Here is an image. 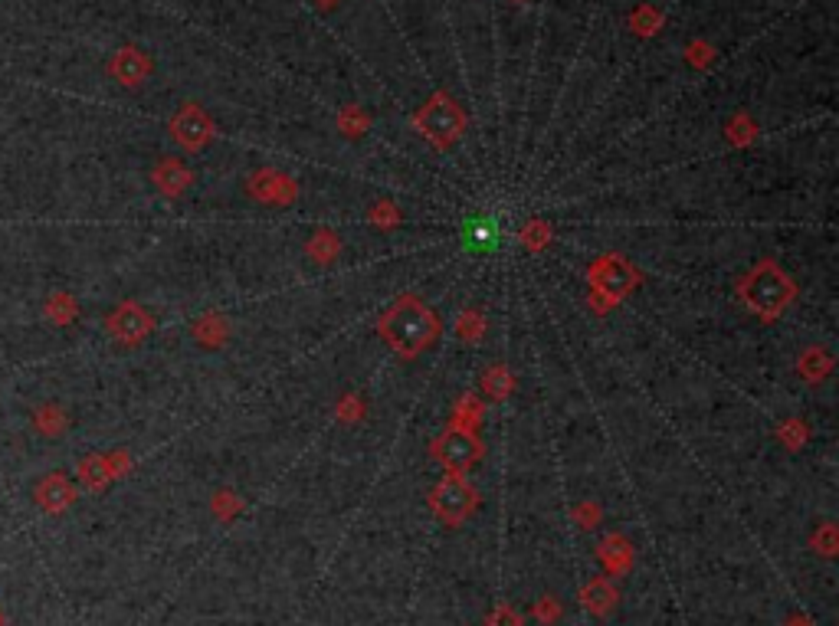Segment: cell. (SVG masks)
<instances>
[{
    "mask_svg": "<svg viewBox=\"0 0 839 626\" xmlns=\"http://www.w3.org/2000/svg\"><path fill=\"white\" fill-rule=\"evenodd\" d=\"M328 236L332 233H315V240L309 243V256H315V259H322V263H328V259L335 256V250H338V243L335 240H328Z\"/></svg>",
    "mask_w": 839,
    "mask_h": 626,
    "instance_id": "obj_19",
    "label": "cell"
},
{
    "mask_svg": "<svg viewBox=\"0 0 839 626\" xmlns=\"http://www.w3.org/2000/svg\"><path fill=\"white\" fill-rule=\"evenodd\" d=\"M810 545L817 548V551L823 554V558H833V551H836V528H833L830 522H823L820 535H813Z\"/></svg>",
    "mask_w": 839,
    "mask_h": 626,
    "instance_id": "obj_18",
    "label": "cell"
},
{
    "mask_svg": "<svg viewBox=\"0 0 839 626\" xmlns=\"http://www.w3.org/2000/svg\"><path fill=\"white\" fill-rule=\"evenodd\" d=\"M587 279H590V286H594V292L604 295L607 305L623 302L626 295L640 286V273H636V266L626 256H620V253L597 256L594 266H590Z\"/></svg>",
    "mask_w": 839,
    "mask_h": 626,
    "instance_id": "obj_4",
    "label": "cell"
},
{
    "mask_svg": "<svg viewBox=\"0 0 839 626\" xmlns=\"http://www.w3.org/2000/svg\"><path fill=\"white\" fill-rule=\"evenodd\" d=\"M210 135H214V122L197 109V105H184L181 112L174 115V122H171V138L177 141L181 148L187 151H200L210 141Z\"/></svg>",
    "mask_w": 839,
    "mask_h": 626,
    "instance_id": "obj_9",
    "label": "cell"
},
{
    "mask_svg": "<svg viewBox=\"0 0 839 626\" xmlns=\"http://www.w3.org/2000/svg\"><path fill=\"white\" fill-rule=\"evenodd\" d=\"M377 332L387 341V348L397 351L400 358H417L440 338V318L420 295H400V299L381 315Z\"/></svg>",
    "mask_w": 839,
    "mask_h": 626,
    "instance_id": "obj_1",
    "label": "cell"
},
{
    "mask_svg": "<svg viewBox=\"0 0 839 626\" xmlns=\"http://www.w3.org/2000/svg\"><path fill=\"white\" fill-rule=\"evenodd\" d=\"M482 443L463 423H449L446 433L433 443V456L446 472H466L482 459Z\"/></svg>",
    "mask_w": 839,
    "mask_h": 626,
    "instance_id": "obj_6",
    "label": "cell"
},
{
    "mask_svg": "<svg viewBox=\"0 0 839 626\" xmlns=\"http://www.w3.org/2000/svg\"><path fill=\"white\" fill-rule=\"evenodd\" d=\"M830 371H833V358L826 351H820V348L807 351L800 358V374L807 377V381H823V377L830 374Z\"/></svg>",
    "mask_w": 839,
    "mask_h": 626,
    "instance_id": "obj_17",
    "label": "cell"
},
{
    "mask_svg": "<svg viewBox=\"0 0 839 626\" xmlns=\"http://www.w3.org/2000/svg\"><path fill=\"white\" fill-rule=\"evenodd\" d=\"M469 243L472 246H495V243H499V233H495L492 227H486V223H472Z\"/></svg>",
    "mask_w": 839,
    "mask_h": 626,
    "instance_id": "obj_21",
    "label": "cell"
},
{
    "mask_svg": "<svg viewBox=\"0 0 839 626\" xmlns=\"http://www.w3.org/2000/svg\"><path fill=\"white\" fill-rule=\"evenodd\" d=\"M79 482L86 489H92V492H99V489H105L112 482V472H109V463H105V456H86L79 463Z\"/></svg>",
    "mask_w": 839,
    "mask_h": 626,
    "instance_id": "obj_14",
    "label": "cell"
},
{
    "mask_svg": "<svg viewBox=\"0 0 839 626\" xmlns=\"http://www.w3.org/2000/svg\"><path fill=\"white\" fill-rule=\"evenodd\" d=\"M738 295L748 309L764 318V322H774L787 312V305L797 299V282L790 279L774 259H761L754 263L748 273L738 279Z\"/></svg>",
    "mask_w": 839,
    "mask_h": 626,
    "instance_id": "obj_2",
    "label": "cell"
},
{
    "mask_svg": "<svg viewBox=\"0 0 839 626\" xmlns=\"http://www.w3.org/2000/svg\"><path fill=\"white\" fill-rule=\"evenodd\" d=\"M148 73H151L148 56L141 50H135V46H122V50L109 59V76L115 82H122V86H128V89L141 86V82L148 79Z\"/></svg>",
    "mask_w": 839,
    "mask_h": 626,
    "instance_id": "obj_10",
    "label": "cell"
},
{
    "mask_svg": "<svg viewBox=\"0 0 839 626\" xmlns=\"http://www.w3.org/2000/svg\"><path fill=\"white\" fill-rule=\"evenodd\" d=\"M105 332H109L118 345H141L151 332H155V318L141 302H122L105 315Z\"/></svg>",
    "mask_w": 839,
    "mask_h": 626,
    "instance_id": "obj_7",
    "label": "cell"
},
{
    "mask_svg": "<svg viewBox=\"0 0 839 626\" xmlns=\"http://www.w3.org/2000/svg\"><path fill=\"white\" fill-rule=\"evenodd\" d=\"M43 312H46V318H50L53 325H69V322H76L79 305H76V299L69 292H53L50 299H46Z\"/></svg>",
    "mask_w": 839,
    "mask_h": 626,
    "instance_id": "obj_15",
    "label": "cell"
},
{
    "mask_svg": "<svg viewBox=\"0 0 839 626\" xmlns=\"http://www.w3.org/2000/svg\"><path fill=\"white\" fill-rule=\"evenodd\" d=\"M79 489L66 472H46V476L33 486V502L40 505L46 515H63L76 505Z\"/></svg>",
    "mask_w": 839,
    "mask_h": 626,
    "instance_id": "obj_8",
    "label": "cell"
},
{
    "mask_svg": "<svg viewBox=\"0 0 839 626\" xmlns=\"http://www.w3.org/2000/svg\"><path fill=\"white\" fill-rule=\"evenodd\" d=\"M617 587H613L607 577H594L590 584H584L581 590V604L594 613V617H607V613L617 607Z\"/></svg>",
    "mask_w": 839,
    "mask_h": 626,
    "instance_id": "obj_12",
    "label": "cell"
},
{
    "mask_svg": "<svg viewBox=\"0 0 839 626\" xmlns=\"http://www.w3.org/2000/svg\"><path fill=\"white\" fill-rule=\"evenodd\" d=\"M413 125H417L420 135L430 138L436 148H449L459 135H463L466 118L453 99L436 96V99H430V105H423V112L413 118Z\"/></svg>",
    "mask_w": 839,
    "mask_h": 626,
    "instance_id": "obj_5",
    "label": "cell"
},
{
    "mask_svg": "<svg viewBox=\"0 0 839 626\" xmlns=\"http://www.w3.org/2000/svg\"><path fill=\"white\" fill-rule=\"evenodd\" d=\"M0 626H7V613H4V607H0Z\"/></svg>",
    "mask_w": 839,
    "mask_h": 626,
    "instance_id": "obj_25",
    "label": "cell"
},
{
    "mask_svg": "<svg viewBox=\"0 0 839 626\" xmlns=\"http://www.w3.org/2000/svg\"><path fill=\"white\" fill-rule=\"evenodd\" d=\"M430 509L443 525L459 528L479 509V489L472 486L463 472H446L430 492Z\"/></svg>",
    "mask_w": 839,
    "mask_h": 626,
    "instance_id": "obj_3",
    "label": "cell"
},
{
    "mask_svg": "<svg viewBox=\"0 0 839 626\" xmlns=\"http://www.w3.org/2000/svg\"><path fill=\"white\" fill-rule=\"evenodd\" d=\"M538 617H541V623H551V620H558V617H561V607H558V600H554V597H545V600H541V607H538Z\"/></svg>",
    "mask_w": 839,
    "mask_h": 626,
    "instance_id": "obj_23",
    "label": "cell"
},
{
    "mask_svg": "<svg viewBox=\"0 0 839 626\" xmlns=\"http://www.w3.org/2000/svg\"><path fill=\"white\" fill-rule=\"evenodd\" d=\"M787 626H813V620H807V617H794Z\"/></svg>",
    "mask_w": 839,
    "mask_h": 626,
    "instance_id": "obj_24",
    "label": "cell"
},
{
    "mask_svg": "<svg viewBox=\"0 0 839 626\" xmlns=\"http://www.w3.org/2000/svg\"><path fill=\"white\" fill-rule=\"evenodd\" d=\"M318 4H322V7H332V4H338V0H318Z\"/></svg>",
    "mask_w": 839,
    "mask_h": 626,
    "instance_id": "obj_26",
    "label": "cell"
},
{
    "mask_svg": "<svg viewBox=\"0 0 839 626\" xmlns=\"http://www.w3.org/2000/svg\"><path fill=\"white\" fill-rule=\"evenodd\" d=\"M489 626H522V620H518V613L512 607H499L489 617Z\"/></svg>",
    "mask_w": 839,
    "mask_h": 626,
    "instance_id": "obj_22",
    "label": "cell"
},
{
    "mask_svg": "<svg viewBox=\"0 0 839 626\" xmlns=\"http://www.w3.org/2000/svg\"><path fill=\"white\" fill-rule=\"evenodd\" d=\"M33 430H37L40 436L56 440V436H63L69 430V413L59 404H40L37 410H33Z\"/></svg>",
    "mask_w": 839,
    "mask_h": 626,
    "instance_id": "obj_13",
    "label": "cell"
},
{
    "mask_svg": "<svg viewBox=\"0 0 839 626\" xmlns=\"http://www.w3.org/2000/svg\"><path fill=\"white\" fill-rule=\"evenodd\" d=\"M600 561L604 564H610V571H626L633 564V551L626 548V541L623 538H610V541H604V545H600Z\"/></svg>",
    "mask_w": 839,
    "mask_h": 626,
    "instance_id": "obj_16",
    "label": "cell"
},
{
    "mask_svg": "<svg viewBox=\"0 0 839 626\" xmlns=\"http://www.w3.org/2000/svg\"><path fill=\"white\" fill-rule=\"evenodd\" d=\"M486 387H489V394L492 397H508V387H512V381H508V371L502 368V364H495L492 374L486 377Z\"/></svg>",
    "mask_w": 839,
    "mask_h": 626,
    "instance_id": "obj_20",
    "label": "cell"
},
{
    "mask_svg": "<svg viewBox=\"0 0 839 626\" xmlns=\"http://www.w3.org/2000/svg\"><path fill=\"white\" fill-rule=\"evenodd\" d=\"M151 181H155V187L164 197H177L187 191V184H191V171H187L177 158H164V161H158V168L151 171Z\"/></svg>",
    "mask_w": 839,
    "mask_h": 626,
    "instance_id": "obj_11",
    "label": "cell"
}]
</instances>
